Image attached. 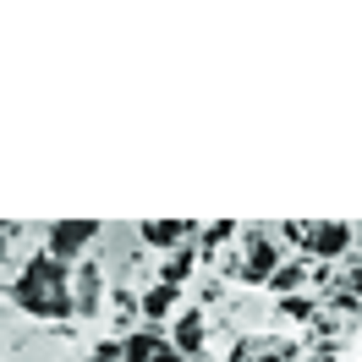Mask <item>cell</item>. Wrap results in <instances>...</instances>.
I'll return each mask as SVG.
<instances>
[{"instance_id":"10","label":"cell","mask_w":362,"mask_h":362,"mask_svg":"<svg viewBox=\"0 0 362 362\" xmlns=\"http://www.w3.org/2000/svg\"><path fill=\"white\" fill-rule=\"evenodd\" d=\"M198 252H204V247H176L170 258H165L159 280H165V286H187V274H192V264H198Z\"/></svg>"},{"instance_id":"1","label":"cell","mask_w":362,"mask_h":362,"mask_svg":"<svg viewBox=\"0 0 362 362\" xmlns=\"http://www.w3.org/2000/svg\"><path fill=\"white\" fill-rule=\"evenodd\" d=\"M71 264H61L55 252H33L23 269L11 274V302L23 308L28 318H49V324H66L77 318V291H71Z\"/></svg>"},{"instance_id":"8","label":"cell","mask_w":362,"mask_h":362,"mask_svg":"<svg viewBox=\"0 0 362 362\" xmlns=\"http://www.w3.org/2000/svg\"><path fill=\"white\" fill-rule=\"evenodd\" d=\"M71 291H77V318L99 313V308H105V269L83 258V264H77V280H71Z\"/></svg>"},{"instance_id":"5","label":"cell","mask_w":362,"mask_h":362,"mask_svg":"<svg viewBox=\"0 0 362 362\" xmlns=\"http://www.w3.org/2000/svg\"><path fill=\"white\" fill-rule=\"evenodd\" d=\"M121 340H127V362H187L159 324H143V329H132V335H121Z\"/></svg>"},{"instance_id":"15","label":"cell","mask_w":362,"mask_h":362,"mask_svg":"<svg viewBox=\"0 0 362 362\" xmlns=\"http://www.w3.org/2000/svg\"><path fill=\"white\" fill-rule=\"evenodd\" d=\"M335 357H340V346H318L313 357H302V362H335Z\"/></svg>"},{"instance_id":"9","label":"cell","mask_w":362,"mask_h":362,"mask_svg":"<svg viewBox=\"0 0 362 362\" xmlns=\"http://www.w3.org/2000/svg\"><path fill=\"white\" fill-rule=\"evenodd\" d=\"M176 302H181V286H165V280H154L148 291L137 296V313L148 318V324H159V318L176 313Z\"/></svg>"},{"instance_id":"12","label":"cell","mask_w":362,"mask_h":362,"mask_svg":"<svg viewBox=\"0 0 362 362\" xmlns=\"http://www.w3.org/2000/svg\"><path fill=\"white\" fill-rule=\"evenodd\" d=\"M302 280H308V269H302V264H280V274H274L269 280V291H280V296H296V286H302Z\"/></svg>"},{"instance_id":"4","label":"cell","mask_w":362,"mask_h":362,"mask_svg":"<svg viewBox=\"0 0 362 362\" xmlns=\"http://www.w3.org/2000/svg\"><path fill=\"white\" fill-rule=\"evenodd\" d=\"M302 247L313 252L318 264H335V258H346L357 247V226H346V220H308L302 226Z\"/></svg>"},{"instance_id":"16","label":"cell","mask_w":362,"mask_h":362,"mask_svg":"<svg viewBox=\"0 0 362 362\" xmlns=\"http://www.w3.org/2000/svg\"><path fill=\"white\" fill-rule=\"evenodd\" d=\"M357 242H362V226H357Z\"/></svg>"},{"instance_id":"2","label":"cell","mask_w":362,"mask_h":362,"mask_svg":"<svg viewBox=\"0 0 362 362\" xmlns=\"http://www.w3.org/2000/svg\"><path fill=\"white\" fill-rule=\"evenodd\" d=\"M280 264H286V247L274 242L269 230H247V247H242V264H236V274L247 280V286H269L274 274H280Z\"/></svg>"},{"instance_id":"14","label":"cell","mask_w":362,"mask_h":362,"mask_svg":"<svg viewBox=\"0 0 362 362\" xmlns=\"http://www.w3.org/2000/svg\"><path fill=\"white\" fill-rule=\"evenodd\" d=\"M340 291H351L362 302V264H351V274H346V280H340Z\"/></svg>"},{"instance_id":"6","label":"cell","mask_w":362,"mask_h":362,"mask_svg":"<svg viewBox=\"0 0 362 362\" xmlns=\"http://www.w3.org/2000/svg\"><path fill=\"white\" fill-rule=\"evenodd\" d=\"M192 236H198L192 220H137V242H143V247H170L176 252L181 242H192Z\"/></svg>"},{"instance_id":"11","label":"cell","mask_w":362,"mask_h":362,"mask_svg":"<svg viewBox=\"0 0 362 362\" xmlns=\"http://www.w3.org/2000/svg\"><path fill=\"white\" fill-rule=\"evenodd\" d=\"M280 313L296 318V324H313V318L324 313V302H318V296H280Z\"/></svg>"},{"instance_id":"3","label":"cell","mask_w":362,"mask_h":362,"mask_svg":"<svg viewBox=\"0 0 362 362\" xmlns=\"http://www.w3.org/2000/svg\"><path fill=\"white\" fill-rule=\"evenodd\" d=\"M99 236H105L99 220H55V226L45 230V252H55L61 264H83V252H88Z\"/></svg>"},{"instance_id":"7","label":"cell","mask_w":362,"mask_h":362,"mask_svg":"<svg viewBox=\"0 0 362 362\" xmlns=\"http://www.w3.org/2000/svg\"><path fill=\"white\" fill-rule=\"evenodd\" d=\"M204 340H209V324L198 308H187V313L176 318V329H170V346H176L187 362H204Z\"/></svg>"},{"instance_id":"13","label":"cell","mask_w":362,"mask_h":362,"mask_svg":"<svg viewBox=\"0 0 362 362\" xmlns=\"http://www.w3.org/2000/svg\"><path fill=\"white\" fill-rule=\"evenodd\" d=\"M230 236H242V226H236V220H220V226H209V230H204V252H214L220 242H230Z\"/></svg>"}]
</instances>
